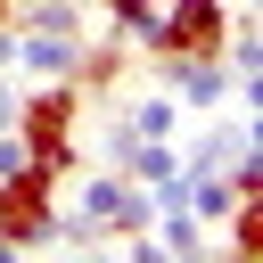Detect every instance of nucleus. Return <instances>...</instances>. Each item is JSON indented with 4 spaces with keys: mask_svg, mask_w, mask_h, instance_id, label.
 <instances>
[{
    "mask_svg": "<svg viewBox=\"0 0 263 263\" xmlns=\"http://www.w3.org/2000/svg\"><path fill=\"white\" fill-rule=\"evenodd\" d=\"M74 82H82V99H90V90H115V82H123V33H107V41H82V58H74Z\"/></svg>",
    "mask_w": 263,
    "mask_h": 263,
    "instance_id": "0eeeda50",
    "label": "nucleus"
},
{
    "mask_svg": "<svg viewBox=\"0 0 263 263\" xmlns=\"http://www.w3.org/2000/svg\"><path fill=\"white\" fill-rule=\"evenodd\" d=\"M123 41H140V49H156V16H164V0H90Z\"/></svg>",
    "mask_w": 263,
    "mask_h": 263,
    "instance_id": "9d476101",
    "label": "nucleus"
},
{
    "mask_svg": "<svg viewBox=\"0 0 263 263\" xmlns=\"http://www.w3.org/2000/svg\"><path fill=\"white\" fill-rule=\"evenodd\" d=\"M148 58H230V0H164Z\"/></svg>",
    "mask_w": 263,
    "mask_h": 263,
    "instance_id": "7ed1b4c3",
    "label": "nucleus"
},
{
    "mask_svg": "<svg viewBox=\"0 0 263 263\" xmlns=\"http://www.w3.org/2000/svg\"><path fill=\"white\" fill-rule=\"evenodd\" d=\"M123 132H140V140H181V99H173V90L132 99V107H123Z\"/></svg>",
    "mask_w": 263,
    "mask_h": 263,
    "instance_id": "6e6552de",
    "label": "nucleus"
},
{
    "mask_svg": "<svg viewBox=\"0 0 263 263\" xmlns=\"http://www.w3.org/2000/svg\"><path fill=\"white\" fill-rule=\"evenodd\" d=\"M156 74H164V90L181 99V115H189V107L214 115V107L238 90V66H230V58H156Z\"/></svg>",
    "mask_w": 263,
    "mask_h": 263,
    "instance_id": "39448f33",
    "label": "nucleus"
},
{
    "mask_svg": "<svg viewBox=\"0 0 263 263\" xmlns=\"http://www.w3.org/2000/svg\"><path fill=\"white\" fill-rule=\"evenodd\" d=\"M16 132H25V148H33V164H49L58 181L82 164V82L74 74H58V82H25V107H16Z\"/></svg>",
    "mask_w": 263,
    "mask_h": 263,
    "instance_id": "f257e3e1",
    "label": "nucleus"
},
{
    "mask_svg": "<svg viewBox=\"0 0 263 263\" xmlns=\"http://www.w3.org/2000/svg\"><path fill=\"white\" fill-rule=\"evenodd\" d=\"M74 58H82V33H25V25H16V74H25V82L74 74Z\"/></svg>",
    "mask_w": 263,
    "mask_h": 263,
    "instance_id": "423d86ee",
    "label": "nucleus"
},
{
    "mask_svg": "<svg viewBox=\"0 0 263 263\" xmlns=\"http://www.w3.org/2000/svg\"><path fill=\"white\" fill-rule=\"evenodd\" d=\"M16 107H25V74L0 66V132H16Z\"/></svg>",
    "mask_w": 263,
    "mask_h": 263,
    "instance_id": "ddd939ff",
    "label": "nucleus"
},
{
    "mask_svg": "<svg viewBox=\"0 0 263 263\" xmlns=\"http://www.w3.org/2000/svg\"><path fill=\"white\" fill-rule=\"evenodd\" d=\"M148 230H156V247H164V255H205V238H214V222H197L189 205H156V222H148Z\"/></svg>",
    "mask_w": 263,
    "mask_h": 263,
    "instance_id": "1a4fd4ad",
    "label": "nucleus"
},
{
    "mask_svg": "<svg viewBox=\"0 0 263 263\" xmlns=\"http://www.w3.org/2000/svg\"><path fill=\"white\" fill-rule=\"evenodd\" d=\"M8 16H16V0H0V25H8Z\"/></svg>",
    "mask_w": 263,
    "mask_h": 263,
    "instance_id": "4468645a",
    "label": "nucleus"
},
{
    "mask_svg": "<svg viewBox=\"0 0 263 263\" xmlns=\"http://www.w3.org/2000/svg\"><path fill=\"white\" fill-rule=\"evenodd\" d=\"M230 255H263V189H247L230 205Z\"/></svg>",
    "mask_w": 263,
    "mask_h": 263,
    "instance_id": "f8f14e48",
    "label": "nucleus"
},
{
    "mask_svg": "<svg viewBox=\"0 0 263 263\" xmlns=\"http://www.w3.org/2000/svg\"><path fill=\"white\" fill-rule=\"evenodd\" d=\"M58 173L49 164H25L0 181V247L8 255H33V247H58Z\"/></svg>",
    "mask_w": 263,
    "mask_h": 263,
    "instance_id": "f03ea898",
    "label": "nucleus"
},
{
    "mask_svg": "<svg viewBox=\"0 0 263 263\" xmlns=\"http://www.w3.org/2000/svg\"><path fill=\"white\" fill-rule=\"evenodd\" d=\"M230 156H238V123H205V132L181 148L189 173H230Z\"/></svg>",
    "mask_w": 263,
    "mask_h": 263,
    "instance_id": "9b49d317",
    "label": "nucleus"
},
{
    "mask_svg": "<svg viewBox=\"0 0 263 263\" xmlns=\"http://www.w3.org/2000/svg\"><path fill=\"white\" fill-rule=\"evenodd\" d=\"M74 205L99 222V230H115V238H132V230H148L156 222V197H148V181H132V173H99V181H82L74 189Z\"/></svg>",
    "mask_w": 263,
    "mask_h": 263,
    "instance_id": "20e7f679",
    "label": "nucleus"
}]
</instances>
